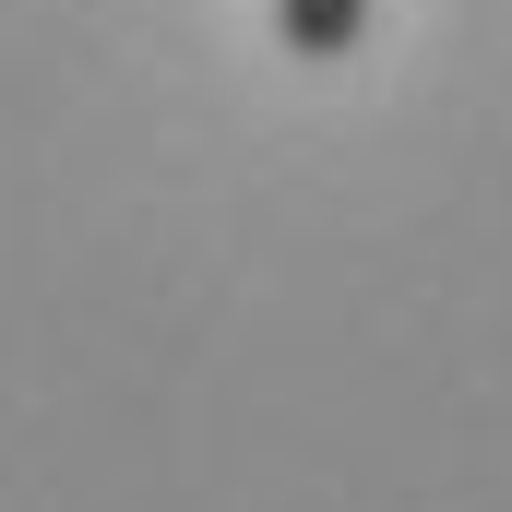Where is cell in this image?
Here are the masks:
<instances>
[{"instance_id": "cell-1", "label": "cell", "mask_w": 512, "mask_h": 512, "mask_svg": "<svg viewBox=\"0 0 512 512\" xmlns=\"http://www.w3.org/2000/svg\"><path fill=\"white\" fill-rule=\"evenodd\" d=\"M274 36H286L298 60H346V48L370 36V0H274Z\"/></svg>"}]
</instances>
